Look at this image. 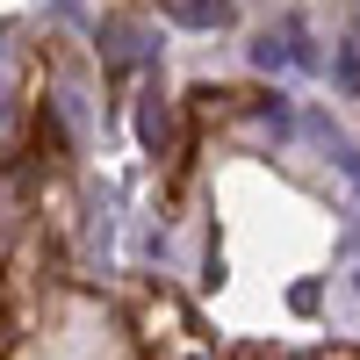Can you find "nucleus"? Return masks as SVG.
<instances>
[{
    "instance_id": "39448f33",
    "label": "nucleus",
    "mask_w": 360,
    "mask_h": 360,
    "mask_svg": "<svg viewBox=\"0 0 360 360\" xmlns=\"http://www.w3.org/2000/svg\"><path fill=\"white\" fill-rule=\"evenodd\" d=\"M144 144H166V108H144Z\"/></svg>"
},
{
    "instance_id": "f03ea898",
    "label": "nucleus",
    "mask_w": 360,
    "mask_h": 360,
    "mask_svg": "<svg viewBox=\"0 0 360 360\" xmlns=\"http://www.w3.org/2000/svg\"><path fill=\"white\" fill-rule=\"evenodd\" d=\"M332 65H339V86H346V94H360V51H353V44H339Z\"/></svg>"
},
{
    "instance_id": "20e7f679",
    "label": "nucleus",
    "mask_w": 360,
    "mask_h": 360,
    "mask_svg": "<svg viewBox=\"0 0 360 360\" xmlns=\"http://www.w3.org/2000/svg\"><path fill=\"white\" fill-rule=\"evenodd\" d=\"M252 58H259V65H288L295 51H288V44H274V37H266V44H252Z\"/></svg>"
},
{
    "instance_id": "7ed1b4c3",
    "label": "nucleus",
    "mask_w": 360,
    "mask_h": 360,
    "mask_svg": "<svg viewBox=\"0 0 360 360\" xmlns=\"http://www.w3.org/2000/svg\"><path fill=\"white\" fill-rule=\"evenodd\" d=\"M317 130H324V123H317ZM324 137H332V130H324ZM332 152H339V166H346V180H353V188H360V152H353V144H339V137H332Z\"/></svg>"
},
{
    "instance_id": "f257e3e1",
    "label": "nucleus",
    "mask_w": 360,
    "mask_h": 360,
    "mask_svg": "<svg viewBox=\"0 0 360 360\" xmlns=\"http://www.w3.org/2000/svg\"><path fill=\"white\" fill-rule=\"evenodd\" d=\"M173 15L195 22V29H224L231 22V0H173Z\"/></svg>"
}]
</instances>
